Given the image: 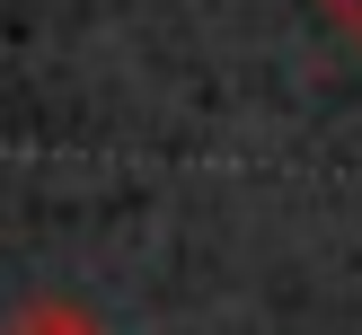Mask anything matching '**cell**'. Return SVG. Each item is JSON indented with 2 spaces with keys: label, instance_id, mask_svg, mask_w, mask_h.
<instances>
[{
  "label": "cell",
  "instance_id": "cell-1",
  "mask_svg": "<svg viewBox=\"0 0 362 335\" xmlns=\"http://www.w3.org/2000/svg\"><path fill=\"white\" fill-rule=\"evenodd\" d=\"M0 335H106V327L80 309V300H27V309H9Z\"/></svg>",
  "mask_w": 362,
  "mask_h": 335
},
{
  "label": "cell",
  "instance_id": "cell-2",
  "mask_svg": "<svg viewBox=\"0 0 362 335\" xmlns=\"http://www.w3.org/2000/svg\"><path fill=\"white\" fill-rule=\"evenodd\" d=\"M327 18H336V27H345L354 44H362V0H327Z\"/></svg>",
  "mask_w": 362,
  "mask_h": 335
}]
</instances>
